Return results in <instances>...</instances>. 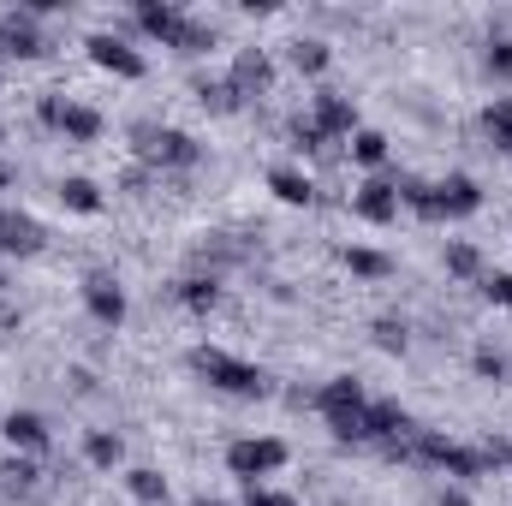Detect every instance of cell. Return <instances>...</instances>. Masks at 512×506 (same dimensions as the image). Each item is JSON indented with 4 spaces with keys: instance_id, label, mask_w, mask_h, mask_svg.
Listing matches in <instances>:
<instances>
[{
    "instance_id": "cell-28",
    "label": "cell",
    "mask_w": 512,
    "mask_h": 506,
    "mask_svg": "<svg viewBox=\"0 0 512 506\" xmlns=\"http://www.w3.org/2000/svg\"><path fill=\"white\" fill-rule=\"evenodd\" d=\"M483 126H489V137L512 155V96H495V102L483 108Z\"/></svg>"
},
{
    "instance_id": "cell-38",
    "label": "cell",
    "mask_w": 512,
    "mask_h": 506,
    "mask_svg": "<svg viewBox=\"0 0 512 506\" xmlns=\"http://www.w3.org/2000/svg\"><path fill=\"white\" fill-rule=\"evenodd\" d=\"M435 506H471V495H465V489H441V495H435Z\"/></svg>"
},
{
    "instance_id": "cell-16",
    "label": "cell",
    "mask_w": 512,
    "mask_h": 506,
    "mask_svg": "<svg viewBox=\"0 0 512 506\" xmlns=\"http://www.w3.org/2000/svg\"><path fill=\"white\" fill-rule=\"evenodd\" d=\"M137 30H143L149 42L173 48V42H179V30H185V12H179V6H167V0H137Z\"/></svg>"
},
{
    "instance_id": "cell-31",
    "label": "cell",
    "mask_w": 512,
    "mask_h": 506,
    "mask_svg": "<svg viewBox=\"0 0 512 506\" xmlns=\"http://www.w3.org/2000/svg\"><path fill=\"white\" fill-rule=\"evenodd\" d=\"M483 72H489L495 84H512V36H495V42H489V54H483Z\"/></svg>"
},
{
    "instance_id": "cell-42",
    "label": "cell",
    "mask_w": 512,
    "mask_h": 506,
    "mask_svg": "<svg viewBox=\"0 0 512 506\" xmlns=\"http://www.w3.org/2000/svg\"><path fill=\"white\" fill-rule=\"evenodd\" d=\"M0 143H6V126H0Z\"/></svg>"
},
{
    "instance_id": "cell-6",
    "label": "cell",
    "mask_w": 512,
    "mask_h": 506,
    "mask_svg": "<svg viewBox=\"0 0 512 506\" xmlns=\"http://www.w3.org/2000/svg\"><path fill=\"white\" fill-rule=\"evenodd\" d=\"M36 114H42V126L60 131L66 143H96L102 126H108L90 102H72V96H42V102H36Z\"/></svg>"
},
{
    "instance_id": "cell-14",
    "label": "cell",
    "mask_w": 512,
    "mask_h": 506,
    "mask_svg": "<svg viewBox=\"0 0 512 506\" xmlns=\"http://www.w3.org/2000/svg\"><path fill=\"white\" fill-rule=\"evenodd\" d=\"M310 120L322 126L328 143H334V137H352V131H358V102H352V96H340V90H316Z\"/></svg>"
},
{
    "instance_id": "cell-12",
    "label": "cell",
    "mask_w": 512,
    "mask_h": 506,
    "mask_svg": "<svg viewBox=\"0 0 512 506\" xmlns=\"http://www.w3.org/2000/svg\"><path fill=\"white\" fill-rule=\"evenodd\" d=\"M352 215L370 221V227H393V221H399V185H393V179H364V185L352 191Z\"/></svg>"
},
{
    "instance_id": "cell-11",
    "label": "cell",
    "mask_w": 512,
    "mask_h": 506,
    "mask_svg": "<svg viewBox=\"0 0 512 506\" xmlns=\"http://www.w3.org/2000/svg\"><path fill=\"white\" fill-rule=\"evenodd\" d=\"M227 84H233V96H239V102L268 96V90H274V60H268L262 48H239V54H233V72H227Z\"/></svg>"
},
{
    "instance_id": "cell-27",
    "label": "cell",
    "mask_w": 512,
    "mask_h": 506,
    "mask_svg": "<svg viewBox=\"0 0 512 506\" xmlns=\"http://www.w3.org/2000/svg\"><path fill=\"white\" fill-rule=\"evenodd\" d=\"M370 340H376L382 352H393V358H405V346H411V328H405L399 316H376V322H370Z\"/></svg>"
},
{
    "instance_id": "cell-5",
    "label": "cell",
    "mask_w": 512,
    "mask_h": 506,
    "mask_svg": "<svg viewBox=\"0 0 512 506\" xmlns=\"http://www.w3.org/2000/svg\"><path fill=\"white\" fill-rule=\"evenodd\" d=\"M131 137H137V149H143L155 167L185 173V167H197V161H203V143H197L191 131H179V126H137Z\"/></svg>"
},
{
    "instance_id": "cell-4",
    "label": "cell",
    "mask_w": 512,
    "mask_h": 506,
    "mask_svg": "<svg viewBox=\"0 0 512 506\" xmlns=\"http://www.w3.org/2000/svg\"><path fill=\"white\" fill-rule=\"evenodd\" d=\"M286 459H292V447H286L280 435H245V441L227 447V471H233L245 489H256V483L274 477V471H286Z\"/></svg>"
},
{
    "instance_id": "cell-22",
    "label": "cell",
    "mask_w": 512,
    "mask_h": 506,
    "mask_svg": "<svg viewBox=\"0 0 512 506\" xmlns=\"http://www.w3.org/2000/svg\"><path fill=\"white\" fill-rule=\"evenodd\" d=\"M441 262H447V274H453V280H483V251H477L471 239H447Z\"/></svg>"
},
{
    "instance_id": "cell-33",
    "label": "cell",
    "mask_w": 512,
    "mask_h": 506,
    "mask_svg": "<svg viewBox=\"0 0 512 506\" xmlns=\"http://www.w3.org/2000/svg\"><path fill=\"white\" fill-rule=\"evenodd\" d=\"M286 137H292V149H298V155H316V149L328 143V137H322V126H316V120H304V114L286 126Z\"/></svg>"
},
{
    "instance_id": "cell-18",
    "label": "cell",
    "mask_w": 512,
    "mask_h": 506,
    "mask_svg": "<svg viewBox=\"0 0 512 506\" xmlns=\"http://www.w3.org/2000/svg\"><path fill=\"white\" fill-rule=\"evenodd\" d=\"M268 191H274L286 209H310V203H316V179L298 173V167H268Z\"/></svg>"
},
{
    "instance_id": "cell-19",
    "label": "cell",
    "mask_w": 512,
    "mask_h": 506,
    "mask_svg": "<svg viewBox=\"0 0 512 506\" xmlns=\"http://www.w3.org/2000/svg\"><path fill=\"white\" fill-rule=\"evenodd\" d=\"M286 60H292L298 78H322V72L334 66V48L316 42V36H298V42H286Z\"/></svg>"
},
{
    "instance_id": "cell-25",
    "label": "cell",
    "mask_w": 512,
    "mask_h": 506,
    "mask_svg": "<svg viewBox=\"0 0 512 506\" xmlns=\"http://www.w3.org/2000/svg\"><path fill=\"white\" fill-rule=\"evenodd\" d=\"M346 268H352L358 280H387V274H393V256L370 251V245H352V251H346Z\"/></svg>"
},
{
    "instance_id": "cell-24",
    "label": "cell",
    "mask_w": 512,
    "mask_h": 506,
    "mask_svg": "<svg viewBox=\"0 0 512 506\" xmlns=\"http://www.w3.org/2000/svg\"><path fill=\"white\" fill-rule=\"evenodd\" d=\"M387 155H393L387 131H376V126H358V131H352V161H358V167H382Z\"/></svg>"
},
{
    "instance_id": "cell-37",
    "label": "cell",
    "mask_w": 512,
    "mask_h": 506,
    "mask_svg": "<svg viewBox=\"0 0 512 506\" xmlns=\"http://www.w3.org/2000/svg\"><path fill=\"white\" fill-rule=\"evenodd\" d=\"M12 328H24V310H12V304H0V334H12Z\"/></svg>"
},
{
    "instance_id": "cell-15",
    "label": "cell",
    "mask_w": 512,
    "mask_h": 506,
    "mask_svg": "<svg viewBox=\"0 0 512 506\" xmlns=\"http://www.w3.org/2000/svg\"><path fill=\"white\" fill-rule=\"evenodd\" d=\"M42 245H48L42 221H30V215H18V209H0V262H6V256H36Z\"/></svg>"
},
{
    "instance_id": "cell-32",
    "label": "cell",
    "mask_w": 512,
    "mask_h": 506,
    "mask_svg": "<svg viewBox=\"0 0 512 506\" xmlns=\"http://www.w3.org/2000/svg\"><path fill=\"white\" fill-rule=\"evenodd\" d=\"M471 370H477L483 381H507L512 376L507 352H495V346H477V352H471Z\"/></svg>"
},
{
    "instance_id": "cell-3",
    "label": "cell",
    "mask_w": 512,
    "mask_h": 506,
    "mask_svg": "<svg viewBox=\"0 0 512 506\" xmlns=\"http://www.w3.org/2000/svg\"><path fill=\"white\" fill-rule=\"evenodd\" d=\"M411 459H417V465H435V471H447V477H459V483L489 477L483 447H459V441H447V435H435V429H417V435H411Z\"/></svg>"
},
{
    "instance_id": "cell-23",
    "label": "cell",
    "mask_w": 512,
    "mask_h": 506,
    "mask_svg": "<svg viewBox=\"0 0 512 506\" xmlns=\"http://www.w3.org/2000/svg\"><path fill=\"white\" fill-rule=\"evenodd\" d=\"M126 495L137 506H167V477L149 471V465H137V471H126Z\"/></svg>"
},
{
    "instance_id": "cell-30",
    "label": "cell",
    "mask_w": 512,
    "mask_h": 506,
    "mask_svg": "<svg viewBox=\"0 0 512 506\" xmlns=\"http://www.w3.org/2000/svg\"><path fill=\"white\" fill-rule=\"evenodd\" d=\"M197 102H203L209 114H239V108H245V102L233 96V84H227V78H221V84H197Z\"/></svg>"
},
{
    "instance_id": "cell-34",
    "label": "cell",
    "mask_w": 512,
    "mask_h": 506,
    "mask_svg": "<svg viewBox=\"0 0 512 506\" xmlns=\"http://www.w3.org/2000/svg\"><path fill=\"white\" fill-rule=\"evenodd\" d=\"M477 286H483V298H489V304L512 310V274H507V268H489V274H483Z\"/></svg>"
},
{
    "instance_id": "cell-17",
    "label": "cell",
    "mask_w": 512,
    "mask_h": 506,
    "mask_svg": "<svg viewBox=\"0 0 512 506\" xmlns=\"http://www.w3.org/2000/svg\"><path fill=\"white\" fill-rule=\"evenodd\" d=\"M0 441H6L12 453H42V447H48V417H36V411H6V417H0Z\"/></svg>"
},
{
    "instance_id": "cell-10",
    "label": "cell",
    "mask_w": 512,
    "mask_h": 506,
    "mask_svg": "<svg viewBox=\"0 0 512 506\" xmlns=\"http://www.w3.org/2000/svg\"><path fill=\"white\" fill-rule=\"evenodd\" d=\"M411 435H417V423H411V411H405L399 399H370V411H364V441L399 447V441H411Z\"/></svg>"
},
{
    "instance_id": "cell-1",
    "label": "cell",
    "mask_w": 512,
    "mask_h": 506,
    "mask_svg": "<svg viewBox=\"0 0 512 506\" xmlns=\"http://www.w3.org/2000/svg\"><path fill=\"white\" fill-rule=\"evenodd\" d=\"M191 370L209 381L215 393H227V399H262L268 393V376L256 370L251 358H233L221 346H191Z\"/></svg>"
},
{
    "instance_id": "cell-29",
    "label": "cell",
    "mask_w": 512,
    "mask_h": 506,
    "mask_svg": "<svg viewBox=\"0 0 512 506\" xmlns=\"http://www.w3.org/2000/svg\"><path fill=\"white\" fill-rule=\"evenodd\" d=\"M179 54H209L215 48V24H203V18H185V30H179V42H173Z\"/></svg>"
},
{
    "instance_id": "cell-20",
    "label": "cell",
    "mask_w": 512,
    "mask_h": 506,
    "mask_svg": "<svg viewBox=\"0 0 512 506\" xmlns=\"http://www.w3.org/2000/svg\"><path fill=\"white\" fill-rule=\"evenodd\" d=\"M60 203H66L72 215H102V209H108V197H102V185H96V179H84V173H72V179H60Z\"/></svg>"
},
{
    "instance_id": "cell-40",
    "label": "cell",
    "mask_w": 512,
    "mask_h": 506,
    "mask_svg": "<svg viewBox=\"0 0 512 506\" xmlns=\"http://www.w3.org/2000/svg\"><path fill=\"white\" fill-rule=\"evenodd\" d=\"M197 506H227V501H209V495H203V501H197Z\"/></svg>"
},
{
    "instance_id": "cell-9",
    "label": "cell",
    "mask_w": 512,
    "mask_h": 506,
    "mask_svg": "<svg viewBox=\"0 0 512 506\" xmlns=\"http://www.w3.org/2000/svg\"><path fill=\"white\" fill-rule=\"evenodd\" d=\"M84 310H90V322H102V328H120L126 322V286L114 280V274H84Z\"/></svg>"
},
{
    "instance_id": "cell-7",
    "label": "cell",
    "mask_w": 512,
    "mask_h": 506,
    "mask_svg": "<svg viewBox=\"0 0 512 506\" xmlns=\"http://www.w3.org/2000/svg\"><path fill=\"white\" fill-rule=\"evenodd\" d=\"M483 209V185L471 173H447L429 185V203H423V221H465Z\"/></svg>"
},
{
    "instance_id": "cell-41",
    "label": "cell",
    "mask_w": 512,
    "mask_h": 506,
    "mask_svg": "<svg viewBox=\"0 0 512 506\" xmlns=\"http://www.w3.org/2000/svg\"><path fill=\"white\" fill-rule=\"evenodd\" d=\"M0 292H6V262H0Z\"/></svg>"
},
{
    "instance_id": "cell-2",
    "label": "cell",
    "mask_w": 512,
    "mask_h": 506,
    "mask_svg": "<svg viewBox=\"0 0 512 506\" xmlns=\"http://www.w3.org/2000/svg\"><path fill=\"white\" fill-rule=\"evenodd\" d=\"M316 411H322V423H328V435L334 441H364V411H370V393H364V381L352 376H334L322 381V393H316Z\"/></svg>"
},
{
    "instance_id": "cell-36",
    "label": "cell",
    "mask_w": 512,
    "mask_h": 506,
    "mask_svg": "<svg viewBox=\"0 0 512 506\" xmlns=\"http://www.w3.org/2000/svg\"><path fill=\"white\" fill-rule=\"evenodd\" d=\"M245 506H298V501L280 495V489H262V483H256V489H245Z\"/></svg>"
},
{
    "instance_id": "cell-8",
    "label": "cell",
    "mask_w": 512,
    "mask_h": 506,
    "mask_svg": "<svg viewBox=\"0 0 512 506\" xmlns=\"http://www.w3.org/2000/svg\"><path fill=\"white\" fill-rule=\"evenodd\" d=\"M84 48H90V66H96V72H108V78H126V84H137V78L149 72V60L131 48L126 36H108V30H96Z\"/></svg>"
},
{
    "instance_id": "cell-13",
    "label": "cell",
    "mask_w": 512,
    "mask_h": 506,
    "mask_svg": "<svg viewBox=\"0 0 512 506\" xmlns=\"http://www.w3.org/2000/svg\"><path fill=\"white\" fill-rule=\"evenodd\" d=\"M0 48H6V60H42V54H48L36 18H30L24 6H18V12H0Z\"/></svg>"
},
{
    "instance_id": "cell-35",
    "label": "cell",
    "mask_w": 512,
    "mask_h": 506,
    "mask_svg": "<svg viewBox=\"0 0 512 506\" xmlns=\"http://www.w3.org/2000/svg\"><path fill=\"white\" fill-rule=\"evenodd\" d=\"M0 477H6V489H18V495H30V489H36V477H42V471H36V465H30V459H6V471H0Z\"/></svg>"
},
{
    "instance_id": "cell-26",
    "label": "cell",
    "mask_w": 512,
    "mask_h": 506,
    "mask_svg": "<svg viewBox=\"0 0 512 506\" xmlns=\"http://www.w3.org/2000/svg\"><path fill=\"white\" fill-rule=\"evenodd\" d=\"M179 304H185V310H197V316H209V310L221 304V286H215V280H203V274H191V280H179Z\"/></svg>"
},
{
    "instance_id": "cell-39",
    "label": "cell",
    "mask_w": 512,
    "mask_h": 506,
    "mask_svg": "<svg viewBox=\"0 0 512 506\" xmlns=\"http://www.w3.org/2000/svg\"><path fill=\"white\" fill-rule=\"evenodd\" d=\"M0 191H12V167H6V155H0Z\"/></svg>"
},
{
    "instance_id": "cell-21",
    "label": "cell",
    "mask_w": 512,
    "mask_h": 506,
    "mask_svg": "<svg viewBox=\"0 0 512 506\" xmlns=\"http://www.w3.org/2000/svg\"><path fill=\"white\" fill-rule=\"evenodd\" d=\"M84 465H96V471L126 465V441H120L114 429H90V435H84Z\"/></svg>"
}]
</instances>
